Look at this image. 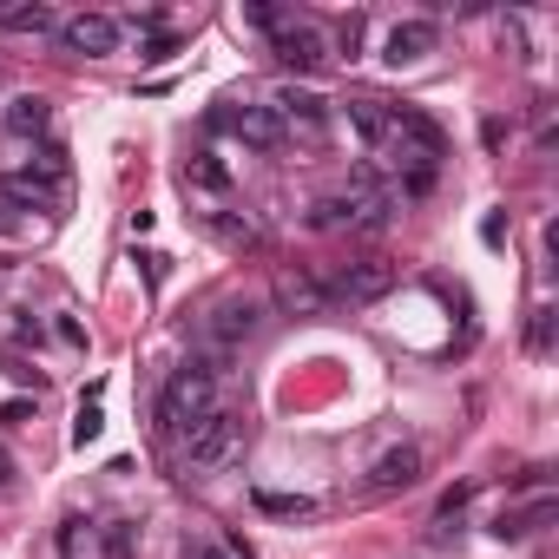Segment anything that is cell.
<instances>
[{"mask_svg":"<svg viewBox=\"0 0 559 559\" xmlns=\"http://www.w3.org/2000/svg\"><path fill=\"white\" fill-rule=\"evenodd\" d=\"M546 520H552V493H539L533 507H520V513H507V520H500L493 533H533V526H546Z\"/></svg>","mask_w":559,"mask_h":559,"instance_id":"16","label":"cell"},{"mask_svg":"<svg viewBox=\"0 0 559 559\" xmlns=\"http://www.w3.org/2000/svg\"><path fill=\"white\" fill-rule=\"evenodd\" d=\"M349 126H356L376 152L395 145V106H389V99H349Z\"/></svg>","mask_w":559,"mask_h":559,"instance_id":"12","label":"cell"},{"mask_svg":"<svg viewBox=\"0 0 559 559\" xmlns=\"http://www.w3.org/2000/svg\"><path fill=\"white\" fill-rule=\"evenodd\" d=\"M552 343V310H539V323H533V349H546Z\"/></svg>","mask_w":559,"mask_h":559,"instance_id":"22","label":"cell"},{"mask_svg":"<svg viewBox=\"0 0 559 559\" xmlns=\"http://www.w3.org/2000/svg\"><path fill=\"white\" fill-rule=\"evenodd\" d=\"M106 559H132V526H106Z\"/></svg>","mask_w":559,"mask_h":559,"instance_id":"21","label":"cell"},{"mask_svg":"<svg viewBox=\"0 0 559 559\" xmlns=\"http://www.w3.org/2000/svg\"><path fill=\"white\" fill-rule=\"evenodd\" d=\"M53 34H60V47H67V53H86V60L119 53V21H112V14H67Z\"/></svg>","mask_w":559,"mask_h":559,"instance_id":"6","label":"cell"},{"mask_svg":"<svg viewBox=\"0 0 559 559\" xmlns=\"http://www.w3.org/2000/svg\"><path fill=\"white\" fill-rule=\"evenodd\" d=\"M217 237H224V243H243V250L257 243V230H250V224H237V217H217Z\"/></svg>","mask_w":559,"mask_h":559,"instance_id":"20","label":"cell"},{"mask_svg":"<svg viewBox=\"0 0 559 559\" xmlns=\"http://www.w3.org/2000/svg\"><path fill=\"white\" fill-rule=\"evenodd\" d=\"M270 112H276V126H290V132H304L310 145H317V139L330 132V99H323V93H310V86H276Z\"/></svg>","mask_w":559,"mask_h":559,"instance_id":"5","label":"cell"},{"mask_svg":"<svg viewBox=\"0 0 559 559\" xmlns=\"http://www.w3.org/2000/svg\"><path fill=\"white\" fill-rule=\"evenodd\" d=\"M198 559H224V552H198Z\"/></svg>","mask_w":559,"mask_h":559,"instance_id":"24","label":"cell"},{"mask_svg":"<svg viewBox=\"0 0 559 559\" xmlns=\"http://www.w3.org/2000/svg\"><path fill=\"white\" fill-rule=\"evenodd\" d=\"M415 480H421V448H415V441L376 454V467H369V487H376V493H395V487H415Z\"/></svg>","mask_w":559,"mask_h":559,"instance_id":"11","label":"cell"},{"mask_svg":"<svg viewBox=\"0 0 559 559\" xmlns=\"http://www.w3.org/2000/svg\"><path fill=\"white\" fill-rule=\"evenodd\" d=\"M257 507L276 513V520H310V513H317L310 493H276V487H257Z\"/></svg>","mask_w":559,"mask_h":559,"instance_id":"15","label":"cell"},{"mask_svg":"<svg viewBox=\"0 0 559 559\" xmlns=\"http://www.w3.org/2000/svg\"><path fill=\"white\" fill-rule=\"evenodd\" d=\"M243 454V421L230 415V408H217V415H204L198 428H185V461L198 467V474H217V467H230Z\"/></svg>","mask_w":559,"mask_h":559,"instance_id":"2","label":"cell"},{"mask_svg":"<svg viewBox=\"0 0 559 559\" xmlns=\"http://www.w3.org/2000/svg\"><path fill=\"white\" fill-rule=\"evenodd\" d=\"M270 47H276V60L297 67V73H317V67L330 60V53H323V34H317V27H297V21L276 27V34H270Z\"/></svg>","mask_w":559,"mask_h":559,"instance_id":"10","label":"cell"},{"mask_svg":"<svg viewBox=\"0 0 559 559\" xmlns=\"http://www.w3.org/2000/svg\"><path fill=\"white\" fill-rule=\"evenodd\" d=\"M276 304H284L290 317H330L336 310V297L317 284L310 270H284V276H276Z\"/></svg>","mask_w":559,"mask_h":559,"instance_id":"8","label":"cell"},{"mask_svg":"<svg viewBox=\"0 0 559 559\" xmlns=\"http://www.w3.org/2000/svg\"><path fill=\"white\" fill-rule=\"evenodd\" d=\"M263 330V304L257 297H224L211 317H204V343L217 349V356H230V349H243L250 336Z\"/></svg>","mask_w":559,"mask_h":559,"instance_id":"4","label":"cell"},{"mask_svg":"<svg viewBox=\"0 0 559 559\" xmlns=\"http://www.w3.org/2000/svg\"><path fill=\"white\" fill-rule=\"evenodd\" d=\"M99 435H106V415H99V389H93V395L80 402V421H73V441H80V448H93Z\"/></svg>","mask_w":559,"mask_h":559,"instance_id":"18","label":"cell"},{"mask_svg":"<svg viewBox=\"0 0 559 559\" xmlns=\"http://www.w3.org/2000/svg\"><path fill=\"white\" fill-rule=\"evenodd\" d=\"M336 304H382L395 290V263L389 257H356V263H336L330 284H323Z\"/></svg>","mask_w":559,"mask_h":559,"instance_id":"3","label":"cell"},{"mask_svg":"<svg viewBox=\"0 0 559 559\" xmlns=\"http://www.w3.org/2000/svg\"><path fill=\"white\" fill-rule=\"evenodd\" d=\"M217 126L237 132L250 152H276V145H284V126H276L270 106H230V112H217Z\"/></svg>","mask_w":559,"mask_h":559,"instance_id":"7","label":"cell"},{"mask_svg":"<svg viewBox=\"0 0 559 559\" xmlns=\"http://www.w3.org/2000/svg\"><path fill=\"white\" fill-rule=\"evenodd\" d=\"M217 362H185V369H171V382H165V395H158V421H165V435H185V428H198L204 415H217L224 402H217Z\"/></svg>","mask_w":559,"mask_h":559,"instance_id":"1","label":"cell"},{"mask_svg":"<svg viewBox=\"0 0 559 559\" xmlns=\"http://www.w3.org/2000/svg\"><path fill=\"white\" fill-rule=\"evenodd\" d=\"M336 47H343V53L356 60V47H362V14H349V21L336 27Z\"/></svg>","mask_w":559,"mask_h":559,"instance_id":"19","label":"cell"},{"mask_svg":"<svg viewBox=\"0 0 559 559\" xmlns=\"http://www.w3.org/2000/svg\"><path fill=\"white\" fill-rule=\"evenodd\" d=\"M191 178H198L204 191H230V165H224L217 152H198V158H191Z\"/></svg>","mask_w":559,"mask_h":559,"instance_id":"17","label":"cell"},{"mask_svg":"<svg viewBox=\"0 0 559 559\" xmlns=\"http://www.w3.org/2000/svg\"><path fill=\"white\" fill-rule=\"evenodd\" d=\"M0 27L8 34H53V8H40V0H21V8H0Z\"/></svg>","mask_w":559,"mask_h":559,"instance_id":"14","label":"cell"},{"mask_svg":"<svg viewBox=\"0 0 559 559\" xmlns=\"http://www.w3.org/2000/svg\"><path fill=\"white\" fill-rule=\"evenodd\" d=\"M435 47H441L435 21H395L389 40H382V60H389V67H415V60H428Z\"/></svg>","mask_w":559,"mask_h":559,"instance_id":"9","label":"cell"},{"mask_svg":"<svg viewBox=\"0 0 559 559\" xmlns=\"http://www.w3.org/2000/svg\"><path fill=\"white\" fill-rule=\"evenodd\" d=\"M53 126V106L40 99V93H21V99H8V132L14 139H40Z\"/></svg>","mask_w":559,"mask_h":559,"instance_id":"13","label":"cell"},{"mask_svg":"<svg viewBox=\"0 0 559 559\" xmlns=\"http://www.w3.org/2000/svg\"><path fill=\"white\" fill-rule=\"evenodd\" d=\"M0 480H14V461H8V448H0Z\"/></svg>","mask_w":559,"mask_h":559,"instance_id":"23","label":"cell"}]
</instances>
